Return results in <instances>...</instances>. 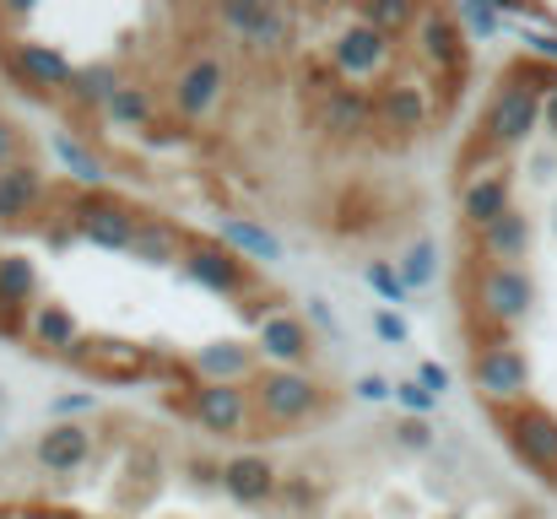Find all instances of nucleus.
Returning <instances> with one entry per match:
<instances>
[{
	"instance_id": "41",
	"label": "nucleus",
	"mask_w": 557,
	"mask_h": 519,
	"mask_svg": "<svg viewBox=\"0 0 557 519\" xmlns=\"http://www.w3.org/2000/svg\"><path fill=\"white\" fill-rule=\"evenodd\" d=\"M525 44H531V54H536V60L557 65V33H525Z\"/></svg>"
},
{
	"instance_id": "34",
	"label": "nucleus",
	"mask_w": 557,
	"mask_h": 519,
	"mask_svg": "<svg viewBox=\"0 0 557 519\" xmlns=\"http://www.w3.org/2000/svg\"><path fill=\"white\" fill-rule=\"evenodd\" d=\"M389 438H395L406 455H428V449H433V428H428L422 417H400V422L389 428Z\"/></svg>"
},
{
	"instance_id": "18",
	"label": "nucleus",
	"mask_w": 557,
	"mask_h": 519,
	"mask_svg": "<svg viewBox=\"0 0 557 519\" xmlns=\"http://www.w3.org/2000/svg\"><path fill=\"white\" fill-rule=\"evenodd\" d=\"M33 455H38L44 471H60V477H65V471L87 466V455H92V428H82V422H49V428L38 433Z\"/></svg>"
},
{
	"instance_id": "40",
	"label": "nucleus",
	"mask_w": 557,
	"mask_h": 519,
	"mask_svg": "<svg viewBox=\"0 0 557 519\" xmlns=\"http://www.w3.org/2000/svg\"><path fill=\"white\" fill-rule=\"evenodd\" d=\"M417 384H422L428 395H444V390H449V368H444V362H422V368H417Z\"/></svg>"
},
{
	"instance_id": "8",
	"label": "nucleus",
	"mask_w": 557,
	"mask_h": 519,
	"mask_svg": "<svg viewBox=\"0 0 557 519\" xmlns=\"http://www.w3.org/2000/svg\"><path fill=\"white\" fill-rule=\"evenodd\" d=\"M0 65L11 71V82L33 98H54V92H71L76 82V65L49 49V44H0Z\"/></svg>"
},
{
	"instance_id": "23",
	"label": "nucleus",
	"mask_w": 557,
	"mask_h": 519,
	"mask_svg": "<svg viewBox=\"0 0 557 519\" xmlns=\"http://www.w3.org/2000/svg\"><path fill=\"white\" fill-rule=\"evenodd\" d=\"M216 233H222V244H227L238 260H265V265H276V260H282V238H276L271 227L249 222V217H222V222H216Z\"/></svg>"
},
{
	"instance_id": "37",
	"label": "nucleus",
	"mask_w": 557,
	"mask_h": 519,
	"mask_svg": "<svg viewBox=\"0 0 557 519\" xmlns=\"http://www.w3.org/2000/svg\"><path fill=\"white\" fill-rule=\"evenodd\" d=\"M352 400H369V406L395 400V379H384V373H358V379H352Z\"/></svg>"
},
{
	"instance_id": "4",
	"label": "nucleus",
	"mask_w": 557,
	"mask_h": 519,
	"mask_svg": "<svg viewBox=\"0 0 557 519\" xmlns=\"http://www.w3.org/2000/svg\"><path fill=\"white\" fill-rule=\"evenodd\" d=\"M471 384H476V395H487L493 406H509V400L525 406V390H531V357L509 342V336H504V342H482L476 351H471Z\"/></svg>"
},
{
	"instance_id": "33",
	"label": "nucleus",
	"mask_w": 557,
	"mask_h": 519,
	"mask_svg": "<svg viewBox=\"0 0 557 519\" xmlns=\"http://www.w3.org/2000/svg\"><path fill=\"white\" fill-rule=\"evenodd\" d=\"M395 406H406V417H422L428 422L438 411V395H428L417 379H395Z\"/></svg>"
},
{
	"instance_id": "36",
	"label": "nucleus",
	"mask_w": 557,
	"mask_h": 519,
	"mask_svg": "<svg viewBox=\"0 0 557 519\" xmlns=\"http://www.w3.org/2000/svg\"><path fill=\"white\" fill-rule=\"evenodd\" d=\"M16 163H27V136L16 120H0V169H16Z\"/></svg>"
},
{
	"instance_id": "27",
	"label": "nucleus",
	"mask_w": 557,
	"mask_h": 519,
	"mask_svg": "<svg viewBox=\"0 0 557 519\" xmlns=\"http://www.w3.org/2000/svg\"><path fill=\"white\" fill-rule=\"evenodd\" d=\"M287 38H293V11L265 0L260 22L244 33V49H249V54H282V49H287Z\"/></svg>"
},
{
	"instance_id": "31",
	"label": "nucleus",
	"mask_w": 557,
	"mask_h": 519,
	"mask_svg": "<svg viewBox=\"0 0 557 519\" xmlns=\"http://www.w3.org/2000/svg\"><path fill=\"white\" fill-rule=\"evenodd\" d=\"M395 271H400V282H406L411 293L433 287V282H438V244H433V238H417V244L395 260Z\"/></svg>"
},
{
	"instance_id": "43",
	"label": "nucleus",
	"mask_w": 557,
	"mask_h": 519,
	"mask_svg": "<svg viewBox=\"0 0 557 519\" xmlns=\"http://www.w3.org/2000/svg\"><path fill=\"white\" fill-rule=\"evenodd\" d=\"M98 406V395L92 390H82V395H65V400H54V411H92Z\"/></svg>"
},
{
	"instance_id": "12",
	"label": "nucleus",
	"mask_w": 557,
	"mask_h": 519,
	"mask_svg": "<svg viewBox=\"0 0 557 519\" xmlns=\"http://www.w3.org/2000/svg\"><path fill=\"white\" fill-rule=\"evenodd\" d=\"M76 233L98 249H131L141 233V217L114 195H76Z\"/></svg>"
},
{
	"instance_id": "15",
	"label": "nucleus",
	"mask_w": 557,
	"mask_h": 519,
	"mask_svg": "<svg viewBox=\"0 0 557 519\" xmlns=\"http://www.w3.org/2000/svg\"><path fill=\"white\" fill-rule=\"evenodd\" d=\"M504 211H515V178L509 169H482L466 178V189H460V217H466V227L471 233H482V227H493Z\"/></svg>"
},
{
	"instance_id": "22",
	"label": "nucleus",
	"mask_w": 557,
	"mask_h": 519,
	"mask_svg": "<svg viewBox=\"0 0 557 519\" xmlns=\"http://www.w3.org/2000/svg\"><path fill=\"white\" fill-rule=\"evenodd\" d=\"M320 131H331V136H342V141L373 131V98L363 87H336L331 103L320 109Z\"/></svg>"
},
{
	"instance_id": "26",
	"label": "nucleus",
	"mask_w": 557,
	"mask_h": 519,
	"mask_svg": "<svg viewBox=\"0 0 557 519\" xmlns=\"http://www.w3.org/2000/svg\"><path fill=\"white\" fill-rule=\"evenodd\" d=\"M185 249H189V238L174 222H163V217H147L141 233H136V244H131V255L147 260V265H174V260H185Z\"/></svg>"
},
{
	"instance_id": "25",
	"label": "nucleus",
	"mask_w": 557,
	"mask_h": 519,
	"mask_svg": "<svg viewBox=\"0 0 557 519\" xmlns=\"http://www.w3.org/2000/svg\"><path fill=\"white\" fill-rule=\"evenodd\" d=\"M103 120H109L114 131H152V125H158V98H152V87L125 82V87L109 98Z\"/></svg>"
},
{
	"instance_id": "38",
	"label": "nucleus",
	"mask_w": 557,
	"mask_h": 519,
	"mask_svg": "<svg viewBox=\"0 0 557 519\" xmlns=\"http://www.w3.org/2000/svg\"><path fill=\"white\" fill-rule=\"evenodd\" d=\"M455 22H466L471 33H482V38H487V33H498V22H504V16H498L493 5H460V11H455Z\"/></svg>"
},
{
	"instance_id": "7",
	"label": "nucleus",
	"mask_w": 557,
	"mask_h": 519,
	"mask_svg": "<svg viewBox=\"0 0 557 519\" xmlns=\"http://www.w3.org/2000/svg\"><path fill=\"white\" fill-rule=\"evenodd\" d=\"M498 417V428H504V438H509V449L531 466V471H557V417L547 406H498L493 411Z\"/></svg>"
},
{
	"instance_id": "28",
	"label": "nucleus",
	"mask_w": 557,
	"mask_h": 519,
	"mask_svg": "<svg viewBox=\"0 0 557 519\" xmlns=\"http://www.w3.org/2000/svg\"><path fill=\"white\" fill-rule=\"evenodd\" d=\"M125 87V76L109 65V60H98V65H82L76 71V82H71V98L76 103H87V109H109V98Z\"/></svg>"
},
{
	"instance_id": "10",
	"label": "nucleus",
	"mask_w": 557,
	"mask_h": 519,
	"mask_svg": "<svg viewBox=\"0 0 557 519\" xmlns=\"http://www.w3.org/2000/svg\"><path fill=\"white\" fill-rule=\"evenodd\" d=\"M389 60H395V38H384V33H373L369 22H347L336 38H331V71L352 87V82H379L384 71H389Z\"/></svg>"
},
{
	"instance_id": "20",
	"label": "nucleus",
	"mask_w": 557,
	"mask_h": 519,
	"mask_svg": "<svg viewBox=\"0 0 557 519\" xmlns=\"http://www.w3.org/2000/svg\"><path fill=\"white\" fill-rule=\"evenodd\" d=\"M44 195H49V184L33 158L16 169H0V222H27L44 206Z\"/></svg>"
},
{
	"instance_id": "6",
	"label": "nucleus",
	"mask_w": 557,
	"mask_h": 519,
	"mask_svg": "<svg viewBox=\"0 0 557 519\" xmlns=\"http://www.w3.org/2000/svg\"><path fill=\"white\" fill-rule=\"evenodd\" d=\"M411 38H417V54H422V65H433V71H438V82H449V76H466V65H471V38H466V27L455 22V11H444V5H428V11H417V27H411Z\"/></svg>"
},
{
	"instance_id": "19",
	"label": "nucleus",
	"mask_w": 557,
	"mask_h": 519,
	"mask_svg": "<svg viewBox=\"0 0 557 519\" xmlns=\"http://www.w3.org/2000/svg\"><path fill=\"white\" fill-rule=\"evenodd\" d=\"M531 238H536L531 217L525 211H504L493 227L476 233V255H487V265H520L531 255Z\"/></svg>"
},
{
	"instance_id": "24",
	"label": "nucleus",
	"mask_w": 557,
	"mask_h": 519,
	"mask_svg": "<svg viewBox=\"0 0 557 519\" xmlns=\"http://www.w3.org/2000/svg\"><path fill=\"white\" fill-rule=\"evenodd\" d=\"M195 368L206 373V384H249L255 379V351L238 342H211L195 351Z\"/></svg>"
},
{
	"instance_id": "32",
	"label": "nucleus",
	"mask_w": 557,
	"mask_h": 519,
	"mask_svg": "<svg viewBox=\"0 0 557 519\" xmlns=\"http://www.w3.org/2000/svg\"><path fill=\"white\" fill-rule=\"evenodd\" d=\"M363 282H369L384 304H395V309H400V304H411V287L400 282V271H395L389 260H369V265H363Z\"/></svg>"
},
{
	"instance_id": "21",
	"label": "nucleus",
	"mask_w": 557,
	"mask_h": 519,
	"mask_svg": "<svg viewBox=\"0 0 557 519\" xmlns=\"http://www.w3.org/2000/svg\"><path fill=\"white\" fill-rule=\"evenodd\" d=\"M27 342L44 346V351L71 357V351L87 342V336H82V325H76V314H71L65 304H38V309L27 314Z\"/></svg>"
},
{
	"instance_id": "46",
	"label": "nucleus",
	"mask_w": 557,
	"mask_h": 519,
	"mask_svg": "<svg viewBox=\"0 0 557 519\" xmlns=\"http://www.w3.org/2000/svg\"><path fill=\"white\" fill-rule=\"evenodd\" d=\"M0 406H5V384H0Z\"/></svg>"
},
{
	"instance_id": "39",
	"label": "nucleus",
	"mask_w": 557,
	"mask_h": 519,
	"mask_svg": "<svg viewBox=\"0 0 557 519\" xmlns=\"http://www.w3.org/2000/svg\"><path fill=\"white\" fill-rule=\"evenodd\" d=\"M373 331H379V342H389V346L411 342V331H406V320H400L395 309H379V314H373Z\"/></svg>"
},
{
	"instance_id": "11",
	"label": "nucleus",
	"mask_w": 557,
	"mask_h": 519,
	"mask_svg": "<svg viewBox=\"0 0 557 519\" xmlns=\"http://www.w3.org/2000/svg\"><path fill=\"white\" fill-rule=\"evenodd\" d=\"M185 411L206 433H216V438H255L249 433L255 428V406H249V390L244 384H206L200 379Z\"/></svg>"
},
{
	"instance_id": "1",
	"label": "nucleus",
	"mask_w": 557,
	"mask_h": 519,
	"mask_svg": "<svg viewBox=\"0 0 557 519\" xmlns=\"http://www.w3.org/2000/svg\"><path fill=\"white\" fill-rule=\"evenodd\" d=\"M557 87V71L542 60H520L498 92H493V109H487V125H482V141L476 152L493 158V152H509V147H525L531 131L542 125V98Z\"/></svg>"
},
{
	"instance_id": "5",
	"label": "nucleus",
	"mask_w": 557,
	"mask_h": 519,
	"mask_svg": "<svg viewBox=\"0 0 557 519\" xmlns=\"http://www.w3.org/2000/svg\"><path fill=\"white\" fill-rule=\"evenodd\" d=\"M471 287H476L482 320H493V325H515L536 304V276L525 265H482V271H471Z\"/></svg>"
},
{
	"instance_id": "35",
	"label": "nucleus",
	"mask_w": 557,
	"mask_h": 519,
	"mask_svg": "<svg viewBox=\"0 0 557 519\" xmlns=\"http://www.w3.org/2000/svg\"><path fill=\"white\" fill-rule=\"evenodd\" d=\"M260 11H265V0H233V5H222V11H216V22H222V27H233V33L244 38V33L260 22Z\"/></svg>"
},
{
	"instance_id": "3",
	"label": "nucleus",
	"mask_w": 557,
	"mask_h": 519,
	"mask_svg": "<svg viewBox=\"0 0 557 519\" xmlns=\"http://www.w3.org/2000/svg\"><path fill=\"white\" fill-rule=\"evenodd\" d=\"M227 87H233V65H227L216 49H200V54H189L185 65L174 71V82H169V109H174L180 120H206V114L227 98Z\"/></svg>"
},
{
	"instance_id": "14",
	"label": "nucleus",
	"mask_w": 557,
	"mask_h": 519,
	"mask_svg": "<svg viewBox=\"0 0 557 519\" xmlns=\"http://www.w3.org/2000/svg\"><path fill=\"white\" fill-rule=\"evenodd\" d=\"M314 331H309V320H298L293 309H276V314H265L260 325H255V351L271 362V368H298V362H309L314 357Z\"/></svg>"
},
{
	"instance_id": "30",
	"label": "nucleus",
	"mask_w": 557,
	"mask_h": 519,
	"mask_svg": "<svg viewBox=\"0 0 557 519\" xmlns=\"http://www.w3.org/2000/svg\"><path fill=\"white\" fill-rule=\"evenodd\" d=\"M352 16L369 22L373 33H384V38H400V33L417 27V5H406V0H373V5H358Z\"/></svg>"
},
{
	"instance_id": "16",
	"label": "nucleus",
	"mask_w": 557,
	"mask_h": 519,
	"mask_svg": "<svg viewBox=\"0 0 557 519\" xmlns=\"http://www.w3.org/2000/svg\"><path fill=\"white\" fill-rule=\"evenodd\" d=\"M71 362H82L92 379H109V384H136L158 368V357H147V351H136L125 342H82L71 351Z\"/></svg>"
},
{
	"instance_id": "13",
	"label": "nucleus",
	"mask_w": 557,
	"mask_h": 519,
	"mask_svg": "<svg viewBox=\"0 0 557 519\" xmlns=\"http://www.w3.org/2000/svg\"><path fill=\"white\" fill-rule=\"evenodd\" d=\"M433 120V98L422 82H406V76H389L379 92H373V125L379 131H395V136H422Z\"/></svg>"
},
{
	"instance_id": "42",
	"label": "nucleus",
	"mask_w": 557,
	"mask_h": 519,
	"mask_svg": "<svg viewBox=\"0 0 557 519\" xmlns=\"http://www.w3.org/2000/svg\"><path fill=\"white\" fill-rule=\"evenodd\" d=\"M309 320H314L325 336H342V325H336V314L325 309V298H309Z\"/></svg>"
},
{
	"instance_id": "29",
	"label": "nucleus",
	"mask_w": 557,
	"mask_h": 519,
	"mask_svg": "<svg viewBox=\"0 0 557 519\" xmlns=\"http://www.w3.org/2000/svg\"><path fill=\"white\" fill-rule=\"evenodd\" d=\"M49 147L60 152V163H65V169L76 173V184H92V189H98V184L109 178V163H103V158H98L92 147H82L76 136H65V131H54V136H49Z\"/></svg>"
},
{
	"instance_id": "9",
	"label": "nucleus",
	"mask_w": 557,
	"mask_h": 519,
	"mask_svg": "<svg viewBox=\"0 0 557 519\" xmlns=\"http://www.w3.org/2000/svg\"><path fill=\"white\" fill-rule=\"evenodd\" d=\"M180 265H185V276L195 287H206V293H216V298H255V271H249V260H238L227 244L189 238Z\"/></svg>"
},
{
	"instance_id": "45",
	"label": "nucleus",
	"mask_w": 557,
	"mask_h": 519,
	"mask_svg": "<svg viewBox=\"0 0 557 519\" xmlns=\"http://www.w3.org/2000/svg\"><path fill=\"white\" fill-rule=\"evenodd\" d=\"M547 487H557V471H547Z\"/></svg>"
},
{
	"instance_id": "2",
	"label": "nucleus",
	"mask_w": 557,
	"mask_h": 519,
	"mask_svg": "<svg viewBox=\"0 0 557 519\" xmlns=\"http://www.w3.org/2000/svg\"><path fill=\"white\" fill-rule=\"evenodd\" d=\"M244 390L265 428H298V422L320 417V406H325V384L298 368H255V379Z\"/></svg>"
},
{
	"instance_id": "17",
	"label": "nucleus",
	"mask_w": 557,
	"mask_h": 519,
	"mask_svg": "<svg viewBox=\"0 0 557 519\" xmlns=\"http://www.w3.org/2000/svg\"><path fill=\"white\" fill-rule=\"evenodd\" d=\"M222 493L244 509H260L282 493V471L265 455H233V460H222Z\"/></svg>"
},
{
	"instance_id": "44",
	"label": "nucleus",
	"mask_w": 557,
	"mask_h": 519,
	"mask_svg": "<svg viewBox=\"0 0 557 519\" xmlns=\"http://www.w3.org/2000/svg\"><path fill=\"white\" fill-rule=\"evenodd\" d=\"M542 114H547V131L557 136V87L547 92V98H542Z\"/></svg>"
}]
</instances>
